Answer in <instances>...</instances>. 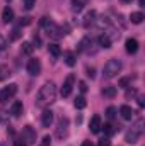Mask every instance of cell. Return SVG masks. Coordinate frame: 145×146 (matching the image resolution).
<instances>
[{"mask_svg":"<svg viewBox=\"0 0 145 146\" xmlns=\"http://www.w3.org/2000/svg\"><path fill=\"white\" fill-rule=\"evenodd\" d=\"M56 100V85L53 82H46L36 95V106L38 107H48Z\"/></svg>","mask_w":145,"mask_h":146,"instance_id":"cell-1","label":"cell"},{"mask_svg":"<svg viewBox=\"0 0 145 146\" xmlns=\"http://www.w3.org/2000/svg\"><path fill=\"white\" fill-rule=\"evenodd\" d=\"M41 26H43V27L46 29L48 36L53 37V39H60V37L63 36V33H62L63 29H62V27H58V26H56L55 22H51V21H50L48 17H43V19H41Z\"/></svg>","mask_w":145,"mask_h":146,"instance_id":"cell-2","label":"cell"},{"mask_svg":"<svg viewBox=\"0 0 145 146\" xmlns=\"http://www.w3.org/2000/svg\"><path fill=\"white\" fill-rule=\"evenodd\" d=\"M119 72H121V61L116 60V58H113V60H109L108 63L104 65L103 75H104V78H114Z\"/></svg>","mask_w":145,"mask_h":146,"instance_id":"cell-3","label":"cell"},{"mask_svg":"<svg viewBox=\"0 0 145 146\" xmlns=\"http://www.w3.org/2000/svg\"><path fill=\"white\" fill-rule=\"evenodd\" d=\"M142 126H144V121L140 119V121L137 122V126H135V127H132V129L126 133V138H125V139H126V143L135 145V143L138 141V138L142 136V131H144V129H142Z\"/></svg>","mask_w":145,"mask_h":146,"instance_id":"cell-4","label":"cell"},{"mask_svg":"<svg viewBox=\"0 0 145 146\" xmlns=\"http://www.w3.org/2000/svg\"><path fill=\"white\" fill-rule=\"evenodd\" d=\"M15 94H17V85H15V83H10L9 87H3L2 92H0V102H7V100H10Z\"/></svg>","mask_w":145,"mask_h":146,"instance_id":"cell-5","label":"cell"},{"mask_svg":"<svg viewBox=\"0 0 145 146\" xmlns=\"http://www.w3.org/2000/svg\"><path fill=\"white\" fill-rule=\"evenodd\" d=\"M73 83H75V75L70 73L65 82H63V87H62V97H68L72 94V88H73Z\"/></svg>","mask_w":145,"mask_h":146,"instance_id":"cell-6","label":"cell"},{"mask_svg":"<svg viewBox=\"0 0 145 146\" xmlns=\"http://www.w3.org/2000/svg\"><path fill=\"white\" fill-rule=\"evenodd\" d=\"M22 139L26 141V145L36 143V131H34L31 126H26V127L22 129Z\"/></svg>","mask_w":145,"mask_h":146,"instance_id":"cell-7","label":"cell"},{"mask_svg":"<svg viewBox=\"0 0 145 146\" xmlns=\"http://www.w3.org/2000/svg\"><path fill=\"white\" fill-rule=\"evenodd\" d=\"M28 73L31 75V76H38L39 73H41V63H39V60H29L28 61Z\"/></svg>","mask_w":145,"mask_h":146,"instance_id":"cell-8","label":"cell"},{"mask_svg":"<svg viewBox=\"0 0 145 146\" xmlns=\"http://www.w3.org/2000/svg\"><path fill=\"white\" fill-rule=\"evenodd\" d=\"M56 136L60 138V139H63V138H67L68 136V121L67 119H60V122H58V129H56Z\"/></svg>","mask_w":145,"mask_h":146,"instance_id":"cell-9","label":"cell"},{"mask_svg":"<svg viewBox=\"0 0 145 146\" xmlns=\"http://www.w3.org/2000/svg\"><path fill=\"white\" fill-rule=\"evenodd\" d=\"M125 49H126V53L135 54V53L138 51V41H137V39H133V37H128V39H126V42H125Z\"/></svg>","mask_w":145,"mask_h":146,"instance_id":"cell-10","label":"cell"},{"mask_svg":"<svg viewBox=\"0 0 145 146\" xmlns=\"http://www.w3.org/2000/svg\"><path fill=\"white\" fill-rule=\"evenodd\" d=\"M101 117L99 115H92V119H91V122H89V129H91V133H94V134H97L99 131H101Z\"/></svg>","mask_w":145,"mask_h":146,"instance_id":"cell-11","label":"cell"},{"mask_svg":"<svg viewBox=\"0 0 145 146\" xmlns=\"http://www.w3.org/2000/svg\"><path fill=\"white\" fill-rule=\"evenodd\" d=\"M51 122H53V112L48 110V109H44L43 114H41V124H43L44 127H50Z\"/></svg>","mask_w":145,"mask_h":146,"instance_id":"cell-12","label":"cell"},{"mask_svg":"<svg viewBox=\"0 0 145 146\" xmlns=\"http://www.w3.org/2000/svg\"><path fill=\"white\" fill-rule=\"evenodd\" d=\"M22 109H24L22 102H21V100H15V102L12 104V107H10V114H12L14 117H19V115L22 114Z\"/></svg>","mask_w":145,"mask_h":146,"instance_id":"cell-13","label":"cell"},{"mask_svg":"<svg viewBox=\"0 0 145 146\" xmlns=\"http://www.w3.org/2000/svg\"><path fill=\"white\" fill-rule=\"evenodd\" d=\"M119 114H121V117L125 121H132V117H133V110H132L130 106H121L119 107Z\"/></svg>","mask_w":145,"mask_h":146,"instance_id":"cell-14","label":"cell"},{"mask_svg":"<svg viewBox=\"0 0 145 146\" xmlns=\"http://www.w3.org/2000/svg\"><path fill=\"white\" fill-rule=\"evenodd\" d=\"M2 21H3L5 24H9V22L14 21V10H12L10 7H5V9H3V12H2Z\"/></svg>","mask_w":145,"mask_h":146,"instance_id":"cell-15","label":"cell"},{"mask_svg":"<svg viewBox=\"0 0 145 146\" xmlns=\"http://www.w3.org/2000/svg\"><path fill=\"white\" fill-rule=\"evenodd\" d=\"M96 15H97V14H96V10L87 12V14H85V17H84V26H85V27H91V24L96 21Z\"/></svg>","mask_w":145,"mask_h":146,"instance_id":"cell-16","label":"cell"},{"mask_svg":"<svg viewBox=\"0 0 145 146\" xmlns=\"http://www.w3.org/2000/svg\"><path fill=\"white\" fill-rule=\"evenodd\" d=\"M97 41H99V44H101L103 48H106V49H108V48H111V44H113V41H111L109 34H106V33H104V34H101Z\"/></svg>","mask_w":145,"mask_h":146,"instance_id":"cell-17","label":"cell"},{"mask_svg":"<svg viewBox=\"0 0 145 146\" xmlns=\"http://www.w3.org/2000/svg\"><path fill=\"white\" fill-rule=\"evenodd\" d=\"M87 3H89V0H72V9L75 12H80Z\"/></svg>","mask_w":145,"mask_h":146,"instance_id":"cell-18","label":"cell"},{"mask_svg":"<svg viewBox=\"0 0 145 146\" xmlns=\"http://www.w3.org/2000/svg\"><path fill=\"white\" fill-rule=\"evenodd\" d=\"M145 19V15L142 12H132V15H130V21L133 22V24H142Z\"/></svg>","mask_w":145,"mask_h":146,"instance_id":"cell-19","label":"cell"},{"mask_svg":"<svg viewBox=\"0 0 145 146\" xmlns=\"http://www.w3.org/2000/svg\"><path fill=\"white\" fill-rule=\"evenodd\" d=\"M101 129L104 131V134H106L108 138H109V136H113V134L116 133V127H114V126H113L111 122H106L104 126H101Z\"/></svg>","mask_w":145,"mask_h":146,"instance_id":"cell-20","label":"cell"},{"mask_svg":"<svg viewBox=\"0 0 145 146\" xmlns=\"http://www.w3.org/2000/svg\"><path fill=\"white\" fill-rule=\"evenodd\" d=\"M48 51H50V53H51V56H55V58H58V56L62 54L60 46H58V44H55V42H51V44L48 46Z\"/></svg>","mask_w":145,"mask_h":146,"instance_id":"cell-21","label":"cell"},{"mask_svg":"<svg viewBox=\"0 0 145 146\" xmlns=\"http://www.w3.org/2000/svg\"><path fill=\"white\" fill-rule=\"evenodd\" d=\"M21 51H22V54H33V51H34V46L31 44V42H22V46H21Z\"/></svg>","mask_w":145,"mask_h":146,"instance_id":"cell-22","label":"cell"},{"mask_svg":"<svg viewBox=\"0 0 145 146\" xmlns=\"http://www.w3.org/2000/svg\"><path fill=\"white\" fill-rule=\"evenodd\" d=\"M73 106H75V109H85V106H87L85 97H84V95L77 97V99H75V102H73Z\"/></svg>","mask_w":145,"mask_h":146,"instance_id":"cell-23","label":"cell"},{"mask_svg":"<svg viewBox=\"0 0 145 146\" xmlns=\"http://www.w3.org/2000/svg\"><path fill=\"white\" fill-rule=\"evenodd\" d=\"M116 92H118L116 87H104V88H103V95H104V97H109V99H113V97L116 95Z\"/></svg>","mask_w":145,"mask_h":146,"instance_id":"cell-24","label":"cell"},{"mask_svg":"<svg viewBox=\"0 0 145 146\" xmlns=\"http://www.w3.org/2000/svg\"><path fill=\"white\" fill-rule=\"evenodd\" d=\"M65 63H67L68 66H73V65H75V54H73L72 51H67V53H65Z\"/></svg>","mask_w":145,"mask_h":146,"instance_id":"cell-25","label":"cell"},{"mask_svg":"<svg viewBox=\"0 0 145 146\" xmlns=\"http://www.w3.org/2000/svg\"><path fill=\"white\" fill-rule=\"evenodd\" d=\"M9 75H10L9 66H5V65H0V80H5Z\"/></svg>","mask_w":145,"mask_h":146,"instance_id":"cell-26","label":"cell"},{"mask_svg":"<svg viewBox=\"0 0 145 146\" xmlns=\"http://www.w3.org/2000/svg\"><path fill=\"white\" fill-rule=\"evenodd\" d=\"M87 44H91V39H89V37H84V39L79 42V48H77V49H79V51H85V49H87Z\"/></svg>","mask_w":145,"mask_h":146,"instance_id":"cell-27","label":"cell"},{"mask_svg":"<svg viewBox=\"0 0 145 146\" xmlns=\"http://www.w3.org/2000/svg\"><path fill=\"white\" fill-rule=\"evenodd\" d=\"M106 117H108V119H114V117H116V107H113V106L108 107V109H106Z\"/></svg>","mask_w":145,"mask_h":146,"instance_id":"cell-28","label":"cell"},{"mask_svg":"<svg viewBox=\"0 0 145 146\" xmlns=\"http://www.w3.org/2000/svg\"><path fill=\"white\" fill-rule=\"evenodd\" d=\"M21 36H22V33H21V29H17V27H15V29L12 31V34H10V41H17V39H19Z\"/></svg>","mask_w":145,"mask_h":146,"instance_id":"cell-29","label":"cell"},{"mask_svg":"<svg viewBox=\"0 0 145 146\" xmlns=\"http://www.w3.org/2000/svg\"><path fill=\"white\" fill-rule=\"evenodd\" d=\"M34 5H36V0H24V9L31 10V9H33Z\"/></svg>","mask_w":145,"mask_h":146,"instance_id":"cell-30","label":"cell"},{"mask_svg":"<svg viewBox=\"0 0 145 146\" xmlns=\"http://www.w3.org/2000/svg\"><path fill=\"white\" fill-rule=\"evenodd\" d=\"M50 145H51V138L50 136H44L41 139V143H39V146H50Z\"/></svg>","mask_w":145,"mask_h":146,"instance_id":"cell-31","label":"cell"},{"mask_svg":"<svg viewBox=\"0 0 145 146\" xmlns=\"http://www.w3.org/2000/svg\"><path fill=\"white\" fill-rule=\"evenodd\" d=\"M97 146H111V141H109V138H103V139H99Z\"/></svg>","mask_w":145,"mask_h":146,"instance_id":"cell-32","label":"cell"},{"mask_svg":"<svg viewBox=\"0 0 145 146\" xmlns=\"http://www.w3.org/2000/svg\"><path fill=\"white\" fill-rule=\"evenodd\" d=\"M5 48H7V39H5L3 36H0V53H2Z\"/></svg>","mask_w":145,"mask_h":146,"instance_id":"cell-33","label":"cell"},{"mask_svg":"<svg viewBox=\"0 0 145 146\" xmlns=\"http://www.w3.org/2000/svg\"><path fill=\"white\" fill-rule=\"evenodd\" d=\"M19 24H21V26H29V24H31V17H22Z\"/></svg>","mask_w":145,"mask_h":146,"instance_id":"cell-34","label":"cell"},{"mask_svg":"<svg viewBox=\"0 0 145 146\" xmlns=\"http://www.w3.org/2000/svg\"><path fill=\"white\" fill-rule=\"evenodd\" d=\"M79 88H80L82 94H85V92H87V83H85V82H79Z\"/></svg>","mask_w":145,"mask_h":146,"instance_id":"cell-35","label":"cell"},{"mask_svg":"<svg viewBox=\"0 0 145 146\" xmlns=\"http://www.w3.org/2000/svg\"><path fill=\"white\" fill-rule=\"evenodd\" d=\"M14 146H28V145H26L24 139H17V141H14Z\"/></svg>","mask_w":145,"mask_h":146,"instance_id":"cell-36","label":"cell"},{"mask_svg":"<svg viewBox=\"0 0 145 146\" xmlns=\"http://www.w3.org/2000/svg\"><path fill=\"white\" fill-rule=\"evenodd\" d=\"M87 75L92 78V76H94V68H87Z\"/></svg>","mask_w":145,"mask_h":146,"instance_id":"cell-37","label":"cell"},{"mask_svg":"<svg viewBox=\"0 0 145 146\" xmlns=\"http://www.w3.org/2000/svg\"><path fill=\"white\" fill-rule=\"evenodd\" d=\"M126 83H128V78H123V80H121V82H119V87H125V85H126Z\"/></svg>","mask_w":145,"mask_h":146,"instance_id":"cell-38","label":"cell"},{"mask_svg":"<svg viewBox=\"0 0 145 146\" xmlns=\"http://www.w3.org/2000/svg\"><path fill=\"white\" fill-rule=\"evenodd\" d=\"M138 106L144 107V97H138Z\"/></svg>","mask_w":145,"mask_h":146,"instance_id":"cell-39","label":"cell"},{"mask_svg":"<svg viewBox=\"0 0 145 146\" xmlns=\"http://www.w3.org/2000/svg\"><path fill=\"white\" fill-rule=\"evenodd\" d=\"M82 146H92V143H91V141H84V143H82Z\"/></svg>","mask_w":145,"mask_h":146,"instance_id":"cell-40","label":"cell"},{"mask_svg":"<svg viewBox=\"0 0 145 146\" xmlns=\"http://www.w3.org/2000/svg\"><path fill=\"white\" fill-rule=\"evenodd\" d=\"M138 3H140V7H144V5H145V0H138Z\"/></svg>","mask_w":145,"mask_h":146,"instance_id":"cell-41","label":"cell"},{"mask_svg":"<svg viewBox=\"0 0 145 146\" xmlns=\"http://www.w3.org/2000/svg\"><path fill=\"white\" fill-rule=\"evenodd\" d=\"M123 2H125V3H130V2H133V0H123Z\"/></svg>","mask_w":145,"mask_h":146,"instance_id":"cell-42","label":"cell"}]
</instances>
